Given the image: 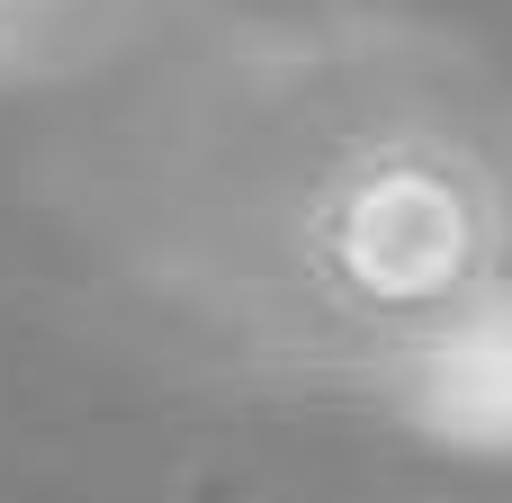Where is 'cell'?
Listing matches in <instances>:
<instances>
[{"label":"cell","instance_id":"1","mask_svg":"<svg viewBox=\"0 0 512 503\" xmlns=\"http://www.w3.org/2000/svg\"><path fill=\"white\" fill-rule=\"evenodd\" d=\"M63 207L189 360L387 396L512 306V90L396 9L234 18L90 126Z\"/></svg>","mask_w":512,"mask_h":503},{"label":"cell","instance_id":"2","mask_svg":"<svg viewBox=\"0 0 512 503\" xmlns=\"http://www.w3.org/2000/svg\"><path fill=\"white\" fill-rule=\"evenodd\" d=\"M162 9L171 0H0V90L9 81H45V72L108 63Z\"/></svg>","mask_w":512,"mask_h":503}]
</instances>
